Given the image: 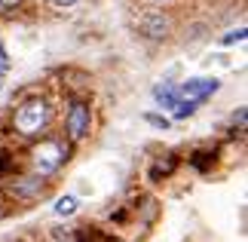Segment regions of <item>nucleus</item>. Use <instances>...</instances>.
Returning <instances> with one entry per match:
<instances>
[{"instance_id": "nucleus-1", "label": "nucleus", "mask_w": 248, "mask_h": 242, "mask_svg": "<svg viewBox=\"0 0 248 242\" xmlns=\"http://www.w3.org/2000/svg\"><path fill=\"white\" fill-rule=\"evenodd\" d=\"M46 123H49V104L43 98H31L16 111V132L25 135V138L40 135L46 129Z\"/></svg>"}, {"instance_id": "nucleus-2", "label": "nucleus", "mask_w": 248, "mask_h": 242, "mask_svg": "<svg viewBox=\"0 0 248 242\" xmlns=\"http://www.w3.org/2000/svg\"><path fill=\"white\" fill-rule=\"evenodd\" d=\"M64 160H68V144L59 138H46L40 144H34L31 150V166L37 175H52Z\"/></svg>"}, {"instance_id": "nucleus-3", "label": "nucleus", "mask_w": 248, "mask_h": 242, "mask_svg": "<svg viewBox=\"0 0 248 242\" xmlns=\"http://www.w3.org/2000/svg\"><path fill=\"white\" fill-rule=\"evenodd\" d=\"M89 126H92V111H89V104H83V101H74L71 104V111H68V135L74 141H80L89 135Z\"/></svg>"}, {"instance_id": "nucleus-4", "label": "nucleus", "mask_w": 248, "mask_h": 242, "mask_svg": "<svg viewBox=\"0 0 248 242\" xmlns=\"http://www.w3.org/2000/svg\"><path fill=\"white\" fill-rule=\"evenodd\" d=\"M217 89H221V83H217L215 77H212V80H187V83L178 89V98H190V101L199 104V101L212 98Z\"/></svg>"}, {"instance_id": "nucleus-5", "label": "nucleus", "mask_w": 248, "mask_h": 242, "mask_svg": "<svg viewBox=\"0 0 248 242\" xmlns=\"http://www.w3.org/2000/svg\"><path fill=\"white\" fill-rule=\"evenodd\" d=\"M138 28H141L144 37H150V40H166V37H169V18L163 13H147L138 22Z\"/></svg>"}, {"instance_id": "nucleus-6", "label": "nucleus", "mask_w": 248, "mask_h": 242, "mask_svg": "<svg viewBox=\"0 0 248 242\" xmlns=\"http://www.w3.org/2000/svg\"><path fill=\"white\" fill-rule=\"evenodd\" d=\"M154 98L163 104V108H175L178 89H175V86H169V83H163V86H156V89H154Z\"/></svg>"}, {"instance_id": "nucleus-7", "label": "nucleus", "mask_w": 248, "mask_h": 242, "mask_svg": "<svg viewBox=\"0 0 248 242\" xmlns=\"http://www.w3.org/2000/svg\"><path fill=\"white\" fill-rule=\"evenodd\" d=\"M193 111H196V101H190V98H178V101H175V117H178V120L190 117Z\"/></svg>"}, {"instance_id": "nucleus-8", "label": "nucleus", "mask_w": 248, "mask_h": 242, "mask_svg": "<svg viewBox=\"0 0 248 242\" xmlns=\"http://www.w3.org/2000/svg\"><path fill=\"white\" fill-rule=\"evenodd\" d=\"M74 211H77V199L74 196H62L55 202V215H74Z\"/></svg>"}, {"instance_id": "nucleus-9", "label": "nucleus", "mask_w": 248, "mask_h": 242, "mask_svg": "<svg viewBox=\"0 0 248 242\" xmlns=\"http://www.w3.org/2000/svg\"><path fill=\"white\" fill-rule=\"evenodd\" d=\"M144 120L150 126H156V129H169V120L166 117H156V113H144Z\"/></svg>"}, {"instance_id": "nucleus-10", "label": "nucleus", "mask_w": 248, "mask_h": 242, "mask_svg": "<svg viewBox=\"0 0 248 242\" xmlns=\"http://www.w3.org/2000/svg\"><path fill=\"white\" fill-rule=\"evenodd\" d=\"M233 40H245V28H239V31H230L224 37V43H233Z\"/></svg>"}, {"instance_id": "nucleus-11", "label": "nucleus", "mask_w": 248, "mask_h": 242, "mask_svg": "<svg viewBox=\"0 0 248 242\" xmlns=\"http://www.w3.org/2000/svg\"><path fill=\"white\" fill-rule=\"evenodd\" d=\"M9 71V59H6V52H3V46H0V74H6Z\"/></svg>"}, {"instance_id": "nucleus-12", "label": "nucleus", "mask_w": 248, "mask_h": 242, "mask_svg": "<svg viewBox=\"0 0 248 242\" xmlns=\"http://www.w3.org/2000/svg\"><path fill=\"white\" fill-rule=\"evenodd\" d=\"M52 3H55V6H74L77 0H52Z\"/></svg>"}, {"instance_id": "nucleus-13", "label": "nucleus", "mask_w": 248, "mask_h": 242, "mask_svg": "<svg viewBox=\"0 0 248 242\" xmlns=\"http://www.w3.org/2000/svg\"><path fill=\"white\" fill-rule=\"evenodd\" d=\"M159 3H163V0H159Z\"/></svg>"}]
</instances>
